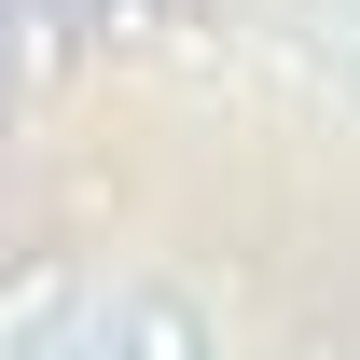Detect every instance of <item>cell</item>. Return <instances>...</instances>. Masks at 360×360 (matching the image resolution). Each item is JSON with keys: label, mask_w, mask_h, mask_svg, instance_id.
I'll return each mask as SVG.
<instances>
[{"label": "cell", "mask_w": 360, "mask_h": 360, "mask_svg": "<svg viewBox=\"0 0 360 360\" xmlns=\"http://www.w3.org/2000/svg\"><path fill=\"white\" fill-rule=\"evenodd\" d=\"M56 305H70V250H28V264L0 277V360H28V347H42Z\"/></svg>", "instance_id": "2"}, {"label": "cell", "mask_w": 360, "mask_h": 360, "mask_svg": "<svg viewBox=\"0 0 360 360\" xmlns=\"http://www.w3.org/2000/svg\"><path fill=\"white\" fill-rule=\"evenodd\" d=\"M111 360H222V319L180 277H125L111 291Z\"/></svg>", "instance_id": "1"}, {"label": "cell", "mask_w": 360, "mask_h": 360, "mask_svg": "<svg viewBox=\"0 0 360 360\" xmlns=\"http://www.w3.org/2000/svg\"><path fill=\"white\" fill-rule=\"evenodd\" d=\"M333 111L360 125V28H333Z\"/></svg>", "instance_id": "3"}]
</instances>
